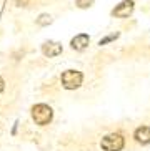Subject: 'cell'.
Returning a JSON list of instances; mask_svg holds the SVG:
<instances>
[{"mask_svg": "<svg viewBox=\"0 0 150 151\" xmlns=\"http://www.w3.org/2000/svg\"><path fill=\"white\" fill-rule=\"evenodd\" d=\"M52 116H53V111L49 105L45 103H39L35 106L32 108V120L35 121V124L39 126H45L52 121Z\"/></svg>", "mask_w": 150, "mask_h": 151, "instance_id": "1", "label": "cell"}, {"mask_svg": "<svg viewBox=\"0 0 150 151\" xmlns=\"http://www.w3.org/2000/svg\"><path fill=\"white\" fill-rule=\"evenodd\" d=\"M125 146V139L120 133L105 134L100 141V148L103 151H122Z\"/></svg>", "mask_w": 150, "mask_h": 151, "instance_id": "2", "label": "cell"}, {"mask_svg": "<svg viewBox=\"0 0 150 151\" xmlns=\"http://www.w3.org/2000/svg\"><path fill=\"white\" fill-rule=\"evenodd\" d=\"M60 81H62L65 90H77L82 85V81H84V75L79 70H67L62 73Z\"/></svg>", "mask_w": 150, "mask_h": 151, "instance_id": "3", "label": "cell"}, {"mask_svg": "<svg viewBox=\"0 0 150 151\" xmlns=\"http://www.w3.org/2000/svg\"><path fill=\"white\" fill-rule=\"evenodd\" d=\"M133 12V0H124L120 5H117L114 10H112V15L114 17H120L125 18Z\"/></svg>", "mask_w": 150, "mask_h": 151, "instance_id": "4", "label": "cell"}, {"mask_svg": "<svg viewBox=\"0 0 150 151\" xmlns=\"http://www.w3.org/2000/svg\"><path fill=\"white\" fill-rule=\"evenodd\" d=\"M133 139L140 145H150V126H138L133 133Z\"/></svg>", "mask_w": 150, "mask_h": 151, "instance_id": "5", "label": "cell"}, {"mask_svg": "<svg viewBox=\"0 0 150 151\" xmlns=\"http://www.w3.org/2000/svg\"><path fill=\"white\" fill-rule=\"evenodd\" d=\"M42 52H44L45 57H57V55L62 53V45L57 43V42H45L44 47H42Z\"/></svg>", "mask_w": 150, "mask_h": 151, "instance_id": "6", "label": "cell"}, {"mask_svg": "<svg viewBox=\"0 0 150 151\" xmlns=\"http://www.w3.org/2000/svg\"><path fill=\"white\" fill-rule=\"evenodd\" d=\"M88 43H90V38H88V35H85V33L77 35L75 38H72V42H70L74 50H84L88 47Z\"/></svg>", "mask_w": 150, "mask_h": 151, "instance_id": "7", "label": "cell"}, {"mask_svg": "<svg viewBox=\"0 0 150 151\" xmlns=\"http://www.w3.org/2000/svg\"><path fill=\"white\" fill-rule=\"evenodd\" d=\"M52 22V18H50V15H40L39 17V20H37V23H39V25H49V23Z\"/></svg>", "mask_w": 150, "mask_h": 151, "instance_id": "8", "label": "cell"}, {"mask_svg": "<svg viewBox=\"0 0 150 151\" xmlns=\"http://www.w3.org/2000/svg\"><path fill=\"white\" fill-rule=\"evenodd\" d=\"M92 4H93V0H77V5H79L80 9H87Z\"/></svg>", "mask_w": 150, "mask_h": 151, "instance_id": "9", "label": "cell"}, {"mask_svg": "<svg viewBox=\"0 0 150 151\" xmlns=\"http://www.w3.org/2000/svg\"><path fill=\"white\" fill-rule=\"evenodd\" d=\"M28 2H30V0H15V4H17L18 7H27Z\"/></svg>", "mask_w": 150, "mask_h": 151, "instance_id": "10", "label": "cell"}, {"mask_svg": "<svg viewBox=\"0 0 150 151\" xmlns=\"http://www.w3.org/2000/svg\"><path fill=\"white\" fill-rule=\"evenodd\" d=\"M115 37H117V33H115V35H112V37H107V38H103V40H100V43H98V45H103V43H107V42L114 40Z\"/></svg>", "mask_w": 150, "mask_h": 151, "instance_id": "11", "label": "cell"}, {"mask_svg": "<svg viewBox=\"0 0 150 151\" xmlns=\"http://www.w3.org/2000/svg\"><path fill=\"white\" fill-rule=\"evenodd\" d=\"M4 86H5V83H4V80H2V76H0V93L4 91Z\"/></svg>", "mask_w": 150, "mask_h": 151, "instance_id": "12", "label": "cell"}]
</instances>
